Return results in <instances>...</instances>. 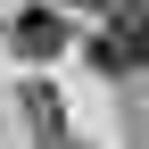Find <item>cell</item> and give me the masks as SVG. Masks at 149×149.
I'll return each mask as SVG.
<instances>
[{
	"instance_id": "7a4b0ae2",
	"label": "cell",
	"mask_w": 149,
	"mask_h": 149,
	"mask_svg": "<svg viewBox=\"0 0 149 149\" xmlns=\"http://www.w3.org/2000/svg\"><path fill=\"white\" fill-rule=\"evenodd\" d=\"M8 42H17V58H66V17L58 8H17L8 17Z\"/></svg>"
},
{
	"instance_id": "6da1fadb",
	"label": "cell",
	"mask_w": 149,
	"mask_h": 149,
	"mask_svg": "<svg viewBox=\"0 0 149 149\" xmlns=\"http://www.w3.org/2000/svg\"><path fill=\"white\" fill-rule=\"evenodd\" d=\"M83 50H91V66H100V74H149V0H124L116 25L91 33Z\"/></svg>"
},
{
	"instance_id": "3957f363",
	"label": "cell",
	"mask_w": 149,
	"mask_h": 149,
	"mask_svg": "<svg viewBox=\"0 0 149 149\" xmlns=\"http://www.w3.org/2000/svg\"><path fill=\"white\" fill-rule=\"evenodd\" d=\"M66 8H108V17H116V8H124V0H66Z\"/></svg>"
}]
</instances>
